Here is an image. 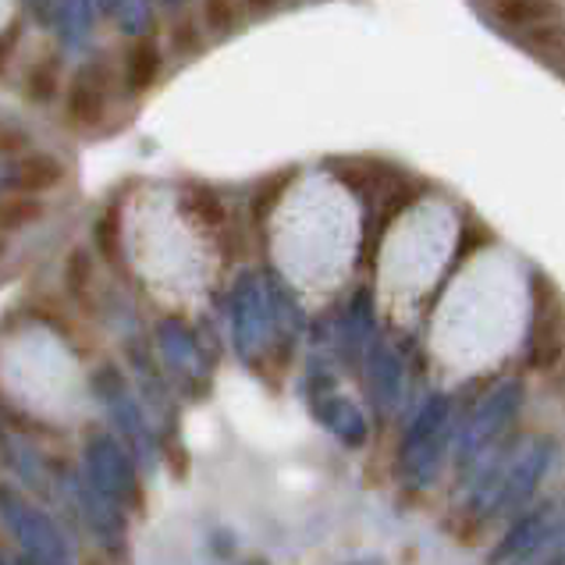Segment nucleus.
Wrapping results in <instances>:
<instances>
[{
    "label": "nucleus",
    "mask_w": 565,
    "mask_h": 565,
    "mask_svg": "<svg viewBox=\"0 0 565 565\" xmlns=\"http://www.w3.org/2000/svg\"><path fill=\"white\" fill-rule=\"evenodd\" d=\"M238 19H242V11H238V0H203V25L210 36H232V32L238 29Z\"/></svg>",
    "instance_id": "6ab92c4d"
},
{
    "label": "nucleus",
    "mask_w": 565,
    "mask_h": 565,
    "mask_svg": "<svg viewBox=\"0 0 565 565\" xmlns=\"http://www.w3.org/2000/svg\"><path fill=\"white\" fill-rule=\"evenodd\" d=\"M164 4H171V8H179V4H182V0H164Z\"/></svg>",
    "instance_id": "72a5a7b5"
},
{
    "label": "nucleus",
    "mask_w": 565,
    "mask_h": 565,
    "mask_svg": "<svg viewBox=\"0 0 565 565\" xmlns=\"http://www.w3.org/2000/svg\"><path fill=\"white\" fill-rule=\"evenodd\" d=\"M19 36H22V25L11 22L4 32H0V68L8 64V57L14 54V46H19Z\"/></svg>",
    "instance_id": "a878e982"
},
{
    "label": "nucleus",
    "mask_w": 565,
    "mask_h": 565,
    "mask_svg": "<svg viewBox=\"0 0 565 565\" xmlns=\"http://www.w3.org/2000/svg\"><path fill=\"white\" fill-rule=\"evenodd\" d=\"M562 360V338H558V310L555 306H537L534 334L526 345V363L534 370H547Z\"/></svg>",
    "instance_id": "2eb2a0df"
},
{
    "label": "nucleus",
    "mask_w": 565,
    "mask_h": 565,
    "mask_svg": "<svg viewBox=\"0 0 565 565\" xmlns=\"http://www.w3.org/2000/svg\"><path fill=\"white\" fill-rule=\"evenodd\" d=\"M558 0H491L488 14L494 25L512 29V32H523V29H534L541 22H552L558 14Z\"/></svg>",
    "instance_id": "4468645a"
},
{
    "label": "nucleus",
    "mask_w": 565,
    "mask_h": 565,
    "mask_svg": "<svg viewBox=\"0 0 565 565\" xmlns=\"http://www.w3.org/2000/svg\"><path fill=\"white\" fill-rule=\"evenodd\" d=\"M157 345H160V356H164V363L179 377H189V381H203L206 377L203 349L196 342V334H192L182 320H174V317L160 320V324H157Z\"/></svg>",
    "instance_id": "9b49d317"
},
{
    "label": "nucleus",
    "mask_w": 565,
    "mask_h": 565,
    "mask_svg": "<svg viewBox=\"0 0 565 565\" xmlns=\"http://www.w3.org/2000/svg\"><path fill=\"white\" fill-rule=\"evenodd\" d=\"M157 75H160V51H157L150 32H142L125 57V86L132 96H139L157 83Z\"/></svg>",
    "instance_id": "dca6fc26"
},
{
    "label": "nucleus",
    "mask_w": 565,
    "mask_h": 565,
    "mask_svg": "<svg viewBox=\"0 0 565 565\" xmlns=\"http://www.w3.org/2000/svg\"><path fill=\"white\" fill-rule=\"evenodd\" d=\"M242 8L253 11V14H267V11L278 8V0H242Z\"/></svg>",
    "instance_id": "bb28decb"
},
{
    "label": "nucleus",
    "mask_w": 565,
    "mask_h": 565,
    "mask_svg": "<svg viewBox=\"0 0 565 565\" xmlns=\"http://www.w3.org/2000/svg\"><path fill=\"white\" fill-rule=\"evenodd\" d=\"M562 523H565V515L558 502H541L534 509H523L515 515L512 530H505V537L498 541V547L491 552V565H523L555 537V530Z\"/></svg>",
    "instance_id": "0eeeda50"
},
{
    "label": "nucleus",
    "mask_w": 565,
    "mask_h": 565,
    "mask_svg": "<svg viewBox=\"0 0 565 565\" xmlns=\"http://www.w3.org/2000/svg\"><path fill=\"white\" fill-rule=\"evenodd\" d=\"M523 406V384L520 381H502L494 384L488 395L477 402V409L470 416V424L462 427L456 441V462L466 473L470 466L488 451L494 441H502V434L512 427V419L520 416Z\"/></svg>",
    "instance_id": "7ed1b4c3"
},
{
    "label": "nucleus",
    "mask_w": 565,
    "mask_h": 565,
    "mask_svg": "<svg viewBox=\"0 0 565 565\" xmlns=\"http://www.w3.org/2000/svg\"><path fill=\"white\" fill-rule=\"evenodd\" d=\"M93 281V256L86 249H75L68 256V264H64V288H68V296H83Z\"/></svg>",
    "instance_id": "4be33fe9"
},
{
    "label": "nucleus",
    "mask_w": 565,
    "mask_h": 565,
    "mask_svg": "<svg viewBox=\"0 0 565 565\" xmlns=\"http://www.w3.org/2000/svg\"><path fill=\"white\" fill-rule=\"evenodd\" d=\"M185 196H189V206L196 210V217L206 221L210 228H217V224H224V206L217 200V192H210L203 185H189L185 189Z\"/></svg>",
    "instance_id": "5701e85b"
},
{
    "label": "nucleus",
    "mask_w": 565,
    "mask_h": 565,
    "mask_svg": "<svg viewBox=\"0 0 565 565\" xmlns=\"http://www.w3.org/2000/svg\"><path fill=\"white\" fill-rule=\"evenodd\" d=\"M520 43L530 46V51H537V54H555L565 46V25L552 19V22H541L534 29H523Z\"/></svg>",
    "instance_id": "412c9836"
},
{
    "label": "nucleus",
    "mask_w": 565,
    "mask_h": 565,
    "mask_svg": "<svg viewBox=\"0 0 565 565\" xmlns=\"http://www.w3.org/2000/svg\"><path fill=\"white\" fill-rule=\"evenodd\" d=\"M242 565H270V562H264V558H253V562H242Z\"/></svg>",
    "instance_id": "c756f323"
},
{
    "label": "nucleus",
    "mask_w": 565,
    "mask_h": 565,
    "mask_svg": "<svg viewBox=\"0 0 565 565\" xmlns=\"http://www.w3.org/2000/svg\"><path fill=\"white\" fill-rule=\"evenodd\" d=\"M4 249H8V242H4V238H0V256H4Z\"/></svg>",
    "instance_id": "473e14b6"
},
{
    "label": "nucleus",
    "mask_w": 565,
    "mask_h": 565,
    "mask_svg": "<svg viewBox=\"0 0 565 565\" xmlns=\"http://www.w3.org/2000/svg\"><path fill=\"white\" fill-rule=\"evenodd\" d=\"M43 217V203L36 196H0V235L22 232Z\"/></svg>",
    "instance_id": "a211bd4d"
},
{
    "label": "nucleus",
    "mask_w": 565,
    "mask_h": 565,
    "mask_svg": "<svg viewBox=\"0 0 565 565\" xmlns=\"http://www.w3.org/2000/svg\"><path fill=\"white\" fill-rule=\"evenodd\" d=\"M274 334L270 299L260 274L246 270L232 288V342L242 360H256Z\"/></svg>",
    "instance_id": "423d86ee"
},
{
    "label": "nucleus",
    "mask_w": 565,
    "mask_h": 565,
    "mask_svg": "<svg viewBox=\"0 0 565 565\" xmlns=\"http://www.w3.org/2000/svg\"><path fill=\"white\" fill-rule=\"evenodd\" d=\"M448 430H451V402L445 395H430L413 416L406 438H402V473L416 488H427L438 477L448 448Z\"/></svg>",
    "instance_id": "f03ea898"
},
{
    "label": "nucleus",
    "mask_w": 565,
    "mask_h": 565,
    "mask_svg": "<svg viewBox=\"0 0 565 565\" xmlns=\"http://www.w3.org/2000/svg\"><path fill=\"white\" fill-rule=\"evenodd\" d=\"M317 416L342 445L349 448L366 445V416L360 413L356 402H349L342 395H324L317 402Z\"/></svg>",
    "instance_id": "ddd939ff"
},
{
    "label": "nucleus",
    "mask_w": 565,
    "mask_h": 565,
    "mask_svg": "<svg viewBox=\"0 0 565 565\" xmlns=\"http://www.w3.org/2000/svg\"><path fill=\"white\" fill-rule=\"evenodd\" d=\"M57 93H61V61L57 57H46V61L36 64V68H29V75H25V100L51 104V100H57Z\"/></svg>",
    "instance_id": "f3484780"
},
{
    "label": "nucleus",
    "mask_w": 565,
    "mask_h": 565,
    "mask_svg": "<svg viewBox=\"0 0 565 565\" xmlns=\"http://www.w3.org/2000/svg\"><path fill=\"white\" fill-rule=\"evenodd\" d=\"M552 459H555V445L547 438L515 445L512 459H509V470L502 477V491H498V498H494L491 520H505V515H520L523 509H530Z\"/></svg>",
    "instance_id": "39448f33"
},
{
    "label": "nucleus",
    "mask_w": 565,
    "mask_h": 565,
    "mask_svg": "<svg viewBox=\"0 0 565 565\" xmlns=\"http://www.w3.org/2000/svg\"><path fill=\"white\" fill-rule=\"evenodd\" d=\"M203 46V40H200V32H196V25H174V51H182V54H196Z\"/></svg>",
    "instance_id": "393cba45"
},
{
    "label": "nucleus",
    "mask_w": 565,
    "mask_h": 565,
    "mask_svg": "<svg viewBox=\"0 0 565 565\" xmlns=\"http://www.w3.org/2000/svg\"><path fill=\"white\" fill-rule=\"evenodd\" d=\"M96 249H100L107 260H115V232H118V221L115 214H104L100 221H96Z\"/></svg>",
    "instance_id": "b1692460"
},
{
    "label": "nucleus",
    "mask_w": 565,
    "mask_h": 565,
    "mask_svg": "<svg viewBox=\"0 0 565 565\" xmlns=\"http://www.w3.org/2000/svg\"><path fill=\"white\" fill-rule=\"evenodd\" d=\"M93 0H64L61 4V29L64 36H68V43H83L86 32H89V22H93Z\"/></svg>",
    "instance_id": "aec40b11"
},
{
    "label": "nucleus",
    "mask_w": 565,
    "mask_h": 565,
    "mask_svg": "<svg viewBox=\"0 0 565 565\" xmlns=\"http://www.w3.org/2000/svg\"><path fill=\"white\" fill-rule=\"evenodd\" d=\"M68 488H72V505L78 509V515H83L93 544L104 547L107 555L121 558L125 555V512H121V505H115L100 491H93L86 483V477H72Z\"/></svg>",
    "instance_id": "6e6552de"
},
{
    "label": "nucleus",
    "mask_w": 565,
    "mask_h": 565,
    "mask_svg": "<svg viewBox=\"0 0 565 565\" xmlns=\"http://www.w3.org/2000/svg\"><path fill=\"white\" fill-rule=\"evenodd\" d=\"M0 523L8 526V534L22 547V558L29 565H75L64 530L8 483H0Z\"/></svg>",
    "instance_id": "f257e3e1"
},
{
    "label": "nucleus",
    "mask_w": 565,
    "mask_h": 565,
    "mask_svg": "<svg viewBox=\"0 0 565 565\" xmlns=\"http://www.w3.org/2000/svg\"><path fill=\"white\" fill-rule=\"evenodd\" d=\"M96 4H100L104 14H110V11H118V8H121V0H96Z\"/></svg>",
    "instance_id": "c85d7f7f"
},
{
    "label": "nucleus",
    "mask_w": 565,
    "mask_h": 565,
    "mask_svg": "<svg viewBox=\"0 0 565 565\" xmlns=\"http://www.w3.org/2000/svg\"><path fill=\"white\" fill-rule=\"evenodd\" d=\"M107 115V68L100 61L83 64L64 86V121L78 132L96 128Z\"/></svg>",
    "instance_id": "1a4fd4ad"
},
{
    "label": "nucleus",
    "mask_w": 565,
    "mask_h": 565,
    "mask_svg": "<svg viewBox=\"0 0 565 565\" xmlns=\"http://www.w3.org/2000/svg\"><path fill=\"white\" fill-rule=\"evenodd\" d=\"M64 164L51 153H22L11 160H0V196H36L61 185Z\"/></svg>",
    "instance_id": "9d476101"
},
{
    "label": "nucleus",
    "mask_w": 565,
    "mask_h": 565,
    "mask_svg": "<svg viewBox=\"0 0 565 565\" xmlns=\"http://www.w3.org/2000/svg\"><path fill=\"white\" fill-rule=\"evenodd\" d=\"M83 477L93 491H100L121 509L139 505V466L136 456L115 434H89L83 451Z\"/></svg>",
    "instance_id": "20e7f679"
},
{
    "label": "nucleus",
    "mask_w": 565,
    "mask_h": 565,
    "mask_svg": "<svg viewBox=\"0 0 565 565\" xmlns=\"http://www.w3.org/2000/svg\"><path fill=\"white\" fill-rule=\"evenodd\" d=\"M552 565H565V547H562V555H558V558H555Z\"/></svg>",
    "instance_id": "7c9ffc66"
},
{
    "label": "nucleus",
    "mask_w": 565,
    "mask_h": 565,
    "mask_svg": "<svg viewBox=\"0 0 565 565\" xmlns=\"http://www.w3.org/2000/svg\"><path fill=\"white\" fill-rule=\"evenodd\" d=\"M0 565H19V562H11V558H4V555H0Z\"/></svg>",
    "instance_id": "2f4dec72"
},
{
    "label": "nucleus",
    "mask_w": 565,
    "mask_h": 565,
    "mask_svg": "<svg viewBox=\"0 0 565 565\" xmlns=\"http://www.w3.org/2000/svg\"><path fill=\"white\" fill-rule=\"evenodd\" d=\"M32 11H40V19H51V4L54 0H29Z\"/></svg>",
    "instance_id": "cd10ccee"
},
{
    "label": "nucleus",
    "mask_w": 565,
    "mask_h": 565,
    "mask_svg": "<svg viewBox=\"0 0 565 565\" xmlns=\"http://www.w3.org/2000/svg\"><path fill=\"white\" fill-rule=\"evenodd\" d=\"M366 363V381H370V395H374L381 413H395L402 402V360L395 356L392 345L374 342L363 352Z\"/></svg>",
    "instance_id": "f8f14e48"
}]
</instances>
